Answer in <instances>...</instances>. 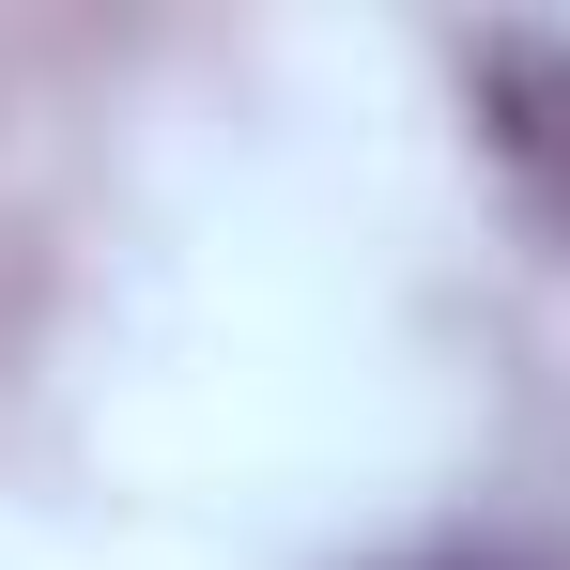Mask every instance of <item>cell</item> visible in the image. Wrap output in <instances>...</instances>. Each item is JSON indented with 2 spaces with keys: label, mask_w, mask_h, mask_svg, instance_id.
I'll return each mask as SVG.
<instances>
[{
  "label": "cell",
  "mask_w": 570,
  "mask_h": 570,
  "mask_svg": "<svg viewBox=\"0 0 570 570\" xmlns=\"http://www.w3.org/2000/svg\"><path fill=\"white\" fill-rule=\"evenodd\" d=\"M401 570H556V556H493V540H463V556H401Z\"/></svg>",
  "instance_id": "obj_2"
},
{
  "label": "cell",
  "mask_w": 570,
  "mask_h": 570,
  "mask_svg": "<svg viewBox=\"0 0 570 570\" xmlns=\"http://www.w3.org/2000/svg\"><path fill=\"white\" fill-rule=\"evenodd\" d=\"M463 78H478V139L509 155V186L570 232V31H493Z\"/></svg>",
  "instance_id": "obj_1"
}]
</instances>
